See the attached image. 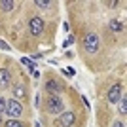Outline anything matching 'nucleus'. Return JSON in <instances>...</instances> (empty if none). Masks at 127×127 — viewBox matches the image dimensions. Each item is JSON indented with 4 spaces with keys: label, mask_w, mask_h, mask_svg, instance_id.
<instances>
[{
    "label": "nucleus",
    "mask_w": 127,
    "mask_h": 127,
    "mask_svg": "<svg viewBox=\"0 0 127 127\" xmlns=\"http://www.w3.org/2000/svg\"><path fill=\"white\" fill-rule=\"evenodd\" d=\"M0 125H2V114H0Z\"/></svg>",
    "instance_id": "nucleus-18"
},
{
    "label": "nucleus",
    "mask_w": 127,
    "mask_h": 127,
    "mask_svg": "<svg viewBox=\"0 0 127 127\" xmlns=\"http://www.w3.org/2000/svg\"><path fill=\"white\" fill-rule=\"evenodd\" d=\"M104 6H106V8H116L118 2H104Z\"/></svg>",
    "instance_id": "nucleus-17"
},
{
    "label": "nucleus",
    "mask_w": 127,
    "mask_h": 127,
    "mask_svg": "<svg viewBox=\"0 0 127 127\" xmlns=\"http://www.w3.org/2000/svg\"><path fill=\"white\" fill-rule=\"evenodd\" d=\"M44 29H46V21H44L42 17L34 15V17L29 19V32H31L32 38H38L44 32Z\"/></svg>",
    "instance_id": "nucleus-3"
},
{
    "label": "nucleus",
    "mask_w": 127,
    "mask_h": 127,
    "mask_svg": "<svg viewBox=\"0 0 127 127\" xmlns=\"http://www.w3.org/2000/svg\"><path fill=\"white\" fill-rule=\"evenodd\" d=\"M6 106H8V101L4 97H0V114H6Z\"/></svg>",
    "instance_id": "nucleus-15"
},
{
    "label": "nucleus",
    "mask_w": 127,
    "mask_h": 127,
    "mask_svg": "<svg viewBox=\"0 0 127 127\" xmlns=\"http://www.w3.org/2000/svg\"><path fill=\"white\" fill-rule=\"evenodd\" d=\"M23 114V104L15 99H10L8 106H6V116H10V120H17Z\"/></svg>",
    "instance_id": "nucleus-4"
},
{
    "label": "nucleus",
    "mask_w": 127,
    "mask_h": 127,
    "mask_svg": "<svg viewBox=\"0 0 127 127\" xmlns=\"http://www.w3.org/2000/svg\"><path fill=\"white\" fill-rule=\"evenodd\" d=\"M108 29H110L112 32L120 34V32H123L125 25H123V21H122V19H110V23H108Z\"/></svg>",
    "instance_id": "nucleus-10"
},
{
    "label": "nucleus",
    "mask_w": 127,
    "mask_h": 127,
    "mask_svg": "<svg viewBox=\"0 0 127 127\" xmlns=\"http://www.w3.org/2000/svg\"><path fill=\"white\" fill-rule=\"evenodd\" d=\"M118 112H120V116H125L127 114V97L122 95L120 102H118Z\"/></svg>",
    "instance_id": "nucleus-11"
},
{
    "label": "nucleus",
    "mask_w": 127,
    "mask_h": 127,
    "mask_svg": "<svg viewBox=\"0 0 127 127\" xmlns=\"http://www.w3.org/2000/svg\"><path fill=\"white\" fill-rule=\"evenodd\" d=\"M34 6H36V8H40V10H48L49 6H53V2H42V0H36V2H34Z\"/></svg>",
    "instance_id": "nucleus-14"
},
{
    "label": "nucleus",
    "mask_w": 127,
    "mask_h": 127,
    "mask_svg": "<svg viewBox=\"0 0 127 127\" xmlns=\"http://www.w3.org/2000/svg\"><path fill=\"white\" fill-rule=\"evenodd\" d=\"M122 95H123V84H114L108 89V95H106V99H108V102L110 104H116V102H120V99H122Z\"/></svg>",
    "instance_id": "nucleus-6"
},
{
    "label": "nucleus",
    "mask_w": 127,
    "mask_h": 127,
    "mask_svg": "<svg viewBox=\"0 0 127 127\" xmlns=\"http://www.w3.org/2000/svg\"><path fill=\"white\" fill-rule=\"evenodd\" d=\"M11 70L10 68H0V89H4V87H10L11 84Z\"/></svg>",
    "instance_id": "nucleus-9"
},
{
    "label": "nucleus",
    "mask_w": 127,
    "mask_h": 127,
    "mask_svg": "<svg viewBox=\"0 0 127 127\" xmlns=\"http://www.w3.org/2000/svg\"><path fill=\"white\" fill-rule=\"evenodd\" d=\"M44 89L48 91L49 95H59V93L64 89V82H59V80H55V78H49L48 82H46V85H44Z\"/></svg>",
    "instance_id": "nucleus-7"
},
{
    "label": "nucleus",
    "mask_w": 127,
    "mask_h": 127,
    "mask_svg": "<svg viewBox=\"0 0 127 127\" xmlns=\"http://www.w3.org/2000/svg\"><path fill=\"white\" fill-rule=\"evenodd\" d=\"M11 93H13V99L19 101V102H21V101H29V89H27V84H23V82L13 84Z\"/></svg>",
    "instance_id": "nucleus-5"
},
{
    "label": "nucleus",
    "mask_w": 127,
    "mask_h": 127,
    "mask_svg": "<svg viewBox=\"0 0 127 127\" xmlns=\"http://www.w3.org/2000/svg\"><path fill=\"white\" fill-rule=\"evenodd\" d=\"M4 127H29V123L19 122V120H8V122L4 123Z\"/></svg>",
    "instance_id": "nucleus-13"
},
{
    "label": "nucleus",
    "mask_w": 127,
    "mask_h": 127,
    "mask_svg": "<svg viewBox=\"0 0 127 127\" xmlns=\"http://www.w3.org/2000/svg\"><path fill=\"white\" fill-rule=\"evenodd\" d=\"M76 123V114L74 112H63V114H59V122H57V125H61V127H72Z\"/></svg>",
    "instance_id": "nucleus-8"
},
{
    "label": "nucleus",
    "mask_w": 127,
    "mask_h": 127,
    "mask_svg": "<svg viewBox=\"0 0 127 127\" xmlns=\"http://www.w3.org/2000/svg\"><path fill=\"white\" fill-rule=\"evenodd\" d=\"M99 44H101V38L97 36L95 32H89V34H85L82 46H84V51H85V53H97Z\"/></svg>",
    "instance_id": "nucleus-2"
},
{
    "label": "nucleus",
    "mask_w": 127,
    "mask_h": 127,
    "mask_svg": "<svg viewBox=\"0 0 127 127\" xmlns=\"http://www.w3.org/2000/svg\"><path fill=\"white\" fill-rule=\"evenodd\" d=\"M15 8V2H11V0H0V10L2 11H11Z\"/></svg>",
    "instance_id": "nucleus-12"
},
{
    "label": "nucleus",
    "mask_w": 127,
    "mask_h": 127,
    "mask_svg": "<svg viewBox=\"0 0 127 127\" xmlns=\"http://www.w3.org/2000/svg\"><path fill=\"white\" fill-rule=\"evenodd\" d=\"M44 110L51 114V116H59V114H63L64 110V102L61 99V95H49L46 99V104H44Z\"/></svg>",
    "instance_id": "nucleus-1"
},
{
    "label": "nucleus",
    "mask_w": 127,
    "mask_h": 127,
    "mask_svg": "<svg viewBox=\"0 0 127 127\" xmlns=\"http://www.w3.org/2000/svg\"><path fill=\"white\" fill-rule=\"evenodd\" d=\"M112 127H125V123L122 122V120H116V122H114V125Z\"/></svg>",
    "instance_id": "nucleus-16"
}]
</instances>
